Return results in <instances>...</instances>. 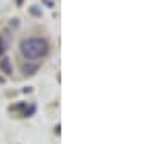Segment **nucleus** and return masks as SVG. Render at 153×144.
Instances as JSON below:
<instances>
[{
  "label": "nucleus",
  "mask_w": 153,
  "mask_h": 144,
  "mask_svg": "<svg viewBox=\"0 0 153 144\" xmlns=\"http://www.w3.org/2000/svg\"><path fill=\"white\" fill-rule=\"evenodd\" d=\"M49 53V44L44 37H27L21 43V54L26 60H41Z\"/></svg>",
  "instance_id": "obj_1"
},
{
  "label": "nucleus",
  "mask_w": 153,
  "mask_h": 144,
  "mask_svg": "<svg viewBox=\"0 0 153 144\" xmlns=\"http://www.w3.org/2000/svg\"><path fill=\"white\" fill-rule=\"evenodd\" d=\"M39 65H36V63H33V61H27V63H24L21 66V71L22 75H26V76H33L34 73L38 71Z\"/></svg>",
  "instance_id": "obj_2"
},
{
  "label": "nucleus",
  "mask_w": 153,
  "mask_h": 144,
  "mask_svg": "<svg viewBox=\"0 0 153 144\" xmlns=\"http://www.w3.org/2000/svg\"><path fill=\"white\" fill-rule=\"evenodd\" d=\"M0 70L5 73V75H12V65L9 58H2L0 60Z\"/></svg>",
  "instance_id": "obj_3"
},
{
  "label": "nucleus",
  "mask_w": 153,
  "mask_h": 144,
  "mask_svg": "<svg viewBox=\"0 0 153 144\" xmlns=\"http://www.w3.org/2000/svg\"><path fill=\"white\" fill-rule=\"evenodd\" d=\"M4 51H5V44H4V41L0 37V54H4Z\"/></svg>",
  "instance_id": "obj_4"
}]
</instances>
